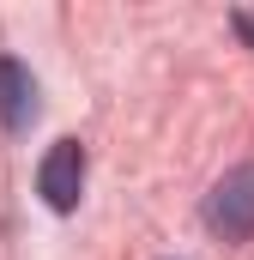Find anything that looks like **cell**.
Returning a JSON list of instances; mask_svg holds the SVG:
<instances>
[{"mask_svg":"<svg viewBox=\"0 0 254 260\" xmlns=\"http://www.w3.org/2000/svg\"><path fill=\"white\" fill-rule=\"evenodd\" d=\"M200 218H206L212 236H224V242H248V236H254V164L224 170V176L212 182L206 206H200Z\"/></svg>","mask_w":254,"mask_h":260,"instance_id":"cell-1","label":"cell"},{"mask_svg":"<svg viewBox=\"0 0 254 260\" xmlns=\"http://www.w3.org/2000/svg\"><path fill=\"white\" fill-rule=\"evenodd\" d=\"M79 188H85V145L79 139H55L49 157L37 164V194H43L49 212H73Z\"/></svg>","mask_w":254,"mask_h":260,"instance_id":"cell-2","label":"cell"},{"mask_svg":"<svg viewBox=\"0 0 254 260\" xmlns=\"http://www.w3.org/2000/svg\"><path fill=\"white\" fill-rule=\"evenodd\" d=\"M30 121H37V79H30L24 61L0 55V127H6V133H24Z\"/></svg>","mask_w":254,"mask_h":260,"instance_id":"cell-3","label":"cell"}]
</instances>
